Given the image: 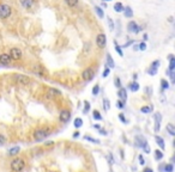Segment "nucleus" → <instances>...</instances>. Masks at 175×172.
<instances>
[{
    "mask_svg": "<svg viewBox=\"0 0 175 172\" xmlns=\"http://www.w3.org/2000/svg\"><path fill=\"white\" fill-rule=\"evenodd\" d=\"M33 135H34L35 141L41 142V141H43L44 139H47V138L51 135V130L48 128H39L34 131Z\"/></svg>",
    "mask_w": 175,
    "mask_h": 172,
    "instance_id": "nucleus-1",
    "label": "nucleus"
},
{
    "mask_svg": "<svg viewBox=\"0 0 175 172\" xmlns=\"http://www.w3.org/2000/svg\"><path fill=\"white\" fill-rule=\"evenodd\" d=\"M12 79H13V81H14L17 85H19V86H28L31 84L30 78L25 74H18V73H16V74L12 75Z\"/></svg>",
    "mask_w": 175,
    "mask_h": 172,
    "instance_id": "nucleus-2",
    "label": "nucleus"
},
{
    "mask_svg": "<svg viewBox=\"0 0 175 172\" xmlns=\"http://www.w3.org/2000/svg\"><path fill=\"white\" fill-rule=\"evenodd\" d=\"M95 74H96L95 68H94V67H88V68H85V69L82 72V79H83L84 81H91V80H94Z\"/></svg>",
    "mask_w": 175,
    "mask_h": 172,
    "instance_id": "nucleus-3",
    "label": "nucleus"
},
{
    "mask_svg": "<svg viewBox=\"0 0 175 172\" xmlns=\"http://www.w3.org/2000/svg\"><path fill=\"white\" fill-rule=\"evenodd\" d=\"M24 166H25V162H24V160L21 159V158H16V159H13V160L11 161L12 171L22 172V170L24 169Z\"/></svg>",
    "mask_w": 175,
    "mask_h": 172,
    "instance_id": "nucleus-4",
    "label": "nucleus"
},
{
    "mask_svg": "<svg viewBox=\"0 0 175 172\" xmlns=\"http://www.w3.org/2000/svg\"><path fill=\"white\" fill-rule=\"evenodd\" d=\"M11 13H12V9L10 5H7V4L0 5V18H1V19L9 18V17L11 16Z\"/></svg>",
    "mask_w": 175,
    "mask_h": 172,
    "instance_id": "nucleus-5",
    "label": "nucleus"
},
{
    "mask_svg": "<svg viewBox=\"0 0 175 172\" xmlns=\"http://www.w3.org/2000/svg\"><path fill=\"white\" fill-rule=\"evenodd\" d=\"M96 44L100 49H103L106 48V44H107V37H106V33L101 32L96 36Z\"/></svg>",
    "mask_w": 175,
    "mask_h": 172,
    "instance_id": "nucleus-6",
    "label": "nucleus"
},
{
    "mask_svg": "<svg viewBox=\"0 0 175 172\" xmlns=\"http://www.w3.org/2000/svg\"><path fill=\"white\" fill-rule=\"evenodd\" d=\"M59 119H60V122H63V123H67V122L71 119V111L67 110V109L60 110V112H59Z\"/></svg>",
    "mask_w": 175,
    "mask_h": 172,
    "instance_id": "nucleus-7",
    "label": "nucleus"
},
{
    "mask_svg": "<svg viewBox=\"0 0 175 172\" xmlns=\"http://www.w3.org/2000/svg\"><path fill=\"white\" fill-rule=\"evenodd\" d=\"M140 30H142V28L137 24V22L134 21H131L128 22V24H127V31L131 32V33H139L140 32Z\"/></svg>",
    "mask_w": 175,
    "mask_h": 172,
    "instance_id": "nucleus-8",
    "label": "nucleus"
},
{
    "mask_svg": "<svg viewBox=\"0 0 175 172\" xmlns=\"http://www.w3.org/2000/svg\"><path fill=\"white\" fill-rule=\"evenodd\" d=\"M9 55H10V57H11L12 60H16V61H17V60H21V59H22L23 54H22V50H21L19 48H11Z\"/></svg>",
    "mask_w": 175,
    "mask_h": 172,
    "instance_id": "nucleus-9",
    "label": "nucleus"
},
{
    "mask_svg": "<svg viewBox=\"0 0 175 172\" xmlns=\"http://www.w3.org/2000/svg\"><path fill=\"white\" fill-rule=\"evenodd\" d=\"M61 96V91H59V90H56V88H49L48 91H47V93H46V97L48 98V99H55V98H58V97Z\"/></svg>",
    "mask_w": 175,
    "mask_h": 172,
    "instance_id": "nucleus-10",
    "label": "nucleus"
},
{
    "mask_svg": "<svg viewBox=\"0 0 175 172\" xmlns=\"http://www.w3.org/2000/svg\"><path fill=\"white\" fill-rule=\"evenodd\" d=\"M12 59L10 57V55L6 53L4 54H0V64H2V66H9V64H11Z\"/></svg>",
    "mask_w": 175,
    "mask_h": 172,
    "instance_id": "nucleus-11",
    "label": "nucleus"
},
{
    "mask_svg": "<svg viewBox=\"0 0 175 172\" xmlns=\"http://www.w3.org/2000/svg\"><path fill=\"white\" fill-rule=\"evenodd\" d=\"M161 121H162V115H161V112H156V114H155V131H160Z\"/></svg>",
    "mask_w": 175,
    "mask_h": 172,
    "instance_id": "nucleus-12",
    "label": "nucleus"
},
{
    "mask_svg": "<svg viewBox=\"0 0 175 172\" xmlns=\"http://www.w3.org/2000/svg\"><path fill=\"white\" fill-rule=\"evenodd\" d=\"M118 97H119L120 100L126 103V100H127V90L124 88V87H120L119 91H118Z\"/></svg>",
    "mask_w": 175,
    "mask_h": 172,
    "instance_id": "nucleus-13",
    "label": "nucleus"
},
{
    "mask_svg": "<svg viewBox=\"0 0 175 172\" xmlns=\"http://www.w3.org/2000/svg\"><path fill=\"white\" fill-rule=\"evenodd\" d=\"M34 72L40 76H43V75H47V69L44 68L43 66H35L34 67Z\"/></svg>",
    "mask_w": 175,
    "mask_h": 172,
    "instance_id": "nucleus-14",
    "label": "nucleus"
},
{
    "mask_svg": "<svg viewBox=\"0 0 175 172\" xmlns=\"http://www.w3.org/2000/svg\"><path fill=\"white\" fill-rule=\"evenodd\" d=\"M19 2L22 5V7L26 9V10H30L35 4V0H19Z\"/></svg>",
    "mask_w": 175,
    "mask_h": 172,
    "instance_id": "nucleus-15",
    "label": "nucleus"
},
{
    "mask_svg": "<svg viewBox=\"0 0 175 172\" xmlns=\"http://www.w3.org/2000/svg\"><path fill=\"white\" fill-rule=\"evenodd\" d=\"M145 142H146V140L144 139L143 136H140V135H138V136L134 138V146L138 147V148H142L143 145H144Z\"/></svg>",
    "mask_w": 175,
    "mask_h": 172,
    "instance_id": "nucleus-16",
    "label": "nucleus"
},
{
    "mask_svg": "<svg viewBox=\"0 0 175 172\" xmlns=\"http://www.w3.org/2000/svg\"><path fill=\"white\" fill-rule=\"evenodd\" d=\"M168 60H169V67H168V71L169 72H174L175 71V57L173 54H169L168 55Z\"/></svg>",
    "mask_w": 175,
    "mask_h": 172,
    "instance_id": "nucleus-17",
    "label": "nucleus"
},
{
    "mask_svg": "<svg viewBox=\"0 0 175 172\" xmlns=\"http://www.w3.org/2000/svg\"><path fill=\"white\" fill-rule=\"evenodd\" d=\"M122 13H124V16H125L126 18H132V17H133V10H132L131 6H126V7H124Z\"/></svg>",
    "mask_w": 175,
    "mask_h": 172,
    "instance_id": "nucleus-18",
    "label": "nucleus"
},
{
    "mask_svg": "<svg viewBox=\"0 0 175 172\" xmlns=\"http://www.w3.org/2000/svg\"><path fill=\"white\" fill-rule=\"evenodd\" d=\"M155 141H156V143L158 145V147L161 148V150H165V145H164V140L161 138V136H158V135H156L155 136Z\"/></svg>",
    "mask_w": 175,
    "mask_h": 172,
    "instance_id": "nucleus-19",
    "label": "nucleus"
},
{
    "mask_svg": "<svg viewBox=\"0 0 175 172\" xmlns=\"http://www.w3.org/2000/svg\"><path fill=\"white\" fill-rule=\"evenodd\" d=\"M106 62H107V67L110 68V69H113V68L115 67V62H114V60H113V57H112V55H110V54H107Z\"/></svg>",
    "mask_w": 175,
    "mask_h": 172,
    "instance_id": "nucleus-20",
    "label": "nucleus"
},
{
    "mask_svg": "<svg viewBox=\"0 0 175 172\" xmlns=\"http://www.w3.org/2000/svg\"><path fill=\"white\" fill-rule=\"evenodd\" d=\"M165 130H167V133H168L170 136H174L175 135V126L173 123H168V124L165 126Z\"/></svg>",
    "mask_w": 175,
    "mask_h": 172,
    "instance_id": "nucleus-21",
    "label": "nucleus"
},
{
    "mask_svg": "<svg viewBox=\"0 0 175 172\" xmlns=\"http://www.w3.org/2000/svg\"><path fill=\"white\" fill-rule=\"evenodd\" d=\"M124 5H122V2H115L114 4V6H113V9H114V11L115 12H118V13H121L122 11H124Z\"/></svg>",
    "mask_w": 175,
    "mask_h": 172,
    "instance_id": "nucleus-22",
    "label": "nucleus"
},
{
    "mask_svg": "<svg viewBox=\"0 0 175 172\" xmlns=\"http://www.w3.org/2000/svg\"><path fill=\"white\" fill-rule=\"evenodd\" d=\"M153 105H144V107L140 108V112H143V114H150V112H153Z\"/></svg>",
    "mask_w": 175,
    "mask_h": 172,
    "instance_id": "nucleus-23",
    "label": "nucleus"
},
{
    "mask_svg": "<svg viewBox=\"0 0 175 172\" xmlns=\"http://www.w3.org/2000/svg\"><path fill=\"white\" fill-rule=\"evenodd\" d=\"M21 152V147L19 146H14L9 150V155H17L18 153Z\"/></svg>",
    "mask_w": 175,
    "mask_h": 172,
    "instance_id": "nucleus-24",
    "label": "nucleus"
},
{
    "mask_svg": "<svg viewBox=\"0 0 175 172\" xmlns=\"http://www.w3.org/2000/svg\"><path fill=\"white\" fill-rule=\"evenodd\" d=\"M128 88H130V91H132V92H137L139 90V84L137 81H133V83H131L128 85Z\"/></svg>",
    "mask_w": 175,
    "mask_h": 172,
    "instance_id": "nucleus-25",
    "label": "nucleus"
},
{
    "mask_svg": "<svg viewBox=\"0 0 175 172\" xmlns=\"http://www.w3.org/2000/svg\"><path fill=\"white\" fill-rule=\"evenodd\" d=\"M114 48H115V52L119 54V56H124V50H122V48H121V45H119L116 41H114Z\"/></svg>",
    "mask_w": 175,
    "mask_h": 172,
    "instance_id": "nucleus-26",
    "label": "nucleus"
},
{
    "mask_svg": "<svg viewBox=\"0 0 175 172\" xmlns=\"http://www.w3.org/2000/svg\"><path fill=\"white\" fill-rule=\"evenodd\" d=\"M95 12H96V14L99 16V18H104V11L102 10L100 6H95Z\"/></svg>",
    "mask_w": 175,
    "mask_h": 172,
    "instance_id": "nucleus-27",
    "label": "nucleus"
},
{
    "mask_svg": "<svg viewBox=\"0 0 175 172\" xmlns=\"http://www.w3.org/2000/svg\"><path fill=\"white\" fill-rule=\"evenodd\" d=\"M92 117H94V119H96V121H102V119H103V117H102V115L100 114L99 110H94V111H92Z\"/></svg>",
    "mask_w": 175,
    "mask_h": 172,
    "instance_id": "nucleus-28",
    "label": "nucleus"
},
{
    "mask_svg": "<svg viewBox=\"0 0 175 172\" xmlns=\"http://www.w3.org/2000/svg\"><path fill=\"white\" fill-rule=\"evenodd\" d=\"M73 126L76 127V128H80L82 126H83V119L79 117L75 118V121H73Z\"/></svg>",
    "mask_w": 175,
    "mask_h": 172,
    "instance_id": "nucleus-29",
    "label": "nucleus"
},
{
    "mask_svg": "<svg viewBox=\"0 0 175 172\" xmlns=\"http://www.w3.org/2000/svg\"><path fill=\"white\" fill-rule=\"evenodd\" d=\"M66 5L67 6H70V7H75L78 5V2H79V0H65Z\"/></svg>",
    "mask_w": 175,
    "mask_h": 172,
    "instance_id": "nucleus-30",
    "label": "nucleus"
},
{
    "mask_svg": "<svg viewBox=\"0 0 175 172\" xmlns=\"http://www.w3.org/2000/svg\"><path fill=\"white\" fill-rule=\"evenodd\" d=\"M157 72H158V68H155V67H151V66L146 69V73L150 75H156L157 74Z\"/></svg>",
    "mask_w": 175,
    "mask_h": 172,
    "instance_id": "nucleus-31",
    "label": "nucleus"
},
{
    "mask_svg": "<svg viewBox=\"0 0 175 172\" xmlns=\"http://www.w3.org/2000/svg\"><path fill=\"white\" fill-rule=\"evenodd\" d=\"M162 158H163V152L161 150H155V159H156V160H161Z\"/></svg>",
    "mask_w": 175,
    "mask_h": 172,
    "instance_id": "nucleus-32",
    "label": "nucleus"
},
{
    "mask_svg": "<svg viewBox=\"0 0 175 172\" xmlns=\"http://www.w3.org/2000/svg\"><path fill=\"white\" fill-rule=\"evenodd\" d=\"M103 109H104L106 111H108L110 109V102L108 98H104V99H103Z\"/></svg>",
    "mask_w": 175,
    "mask_h": 172,
    "instance_id": "nucleus-33",
    "label": "nucleus"
},
{
    "mask_svg": "<svg viewBox=\"0 0 175 172\" xmlns=\"http://www.w3.org/2000/svg\"><path fill=\"white\" fill-rule=\"evenodd\" d=\"M169 87H170V86H169V83H168L165 79H162V80H161V88H162V90H168Z\"/></svg>",
    "mask_w": 175,
    "mask_h": 172,
    "instance_id": "nucleus-34",
    "label": "nucleus"
},
{
    "mask_svg": "<svg viewBox=\"0 0 175 172\" xmlns=\"http://www.w3.org/2000/svg\"><path fill=\"white\" fill-rule=\"evenodd\" d=\"M173 171H174V166H173L172 164H167V165H164L163 172H173Z\"/></svg>",
    "mask_w": 175,
    "mask_h": 172,
    "instance_id": "nucleus-35",
    "label": "nucleus"
},
{
    "mask_svg": "<svg viewBox=\"0 0 175 172\" xmlns=\"http://www.w3.org/2000/svg\"><path fill=\"white\" fill-rule=\"evenodd\" d=\"M114 85H115L116 88L122 87V85H121V80H120V78H119V76H115V78H114Z\"/></svg>",
    "mask_w": 175,
    "mask_h": 172,
    "instance_id": "nucleus-36",
    "label": "nucleus"
},
{
    "mask_svg": "<svg viewBox=\"0 0 175 172\" xmlns=\"http://www.w3.org/2000/svg\"><path fill=\"white\" fill-rule=\"evenodd\" d=\"M107 22H108V25H109V30H110V31H114L115 25H114V22H113V19H112L110 17H108V18H107Z\"/></svg>",
    "mask_w": 175,
    "mask_h": 172,
    "instance_id": "nucleus-37",
    "label": "nucleus"
},
{
    "mask_svg": "<svg viewBox=\"0 0 175 172\" xmlns=\"http://www.w3.org/2000/svg\"><path fill=\"white\" fill-rule=\"evenodd\" d=\"M142 148H143V150H144V152L146 153V154H149V153H150V150H151V148H150V146H149V143H148V141H146V142H145V143L143 145Z\"/></svg>",
    "mask_w": 175,
    "mask_h": 172,
    "instance_id": "nucleus-38",
    "label": "nucleus"
},
{
    "mask_svg": "<svg viewBox=\"0 0 175 172\" xmlns=\"http://www.w3.org/2000/svg\"><path fill=\"white\" fill-rule=\"evenodd\" d=\"M100 90H101V88H100V85L97 84V85H95L94 87H92V91H91V92H92V95H94V96H97V95L100 93Z\"/></svg>",
    "mask_w": 175,
    "mask_h": 172,
    "instance_id": "nucleus-39",
    "label": "nucleus"
},
{
    "mask_svg": "<svg viewBox=\"0 0 175 172\" xmlns=\"http://www.w3.org/2000/svg\"><path fill=\"white\" fill-rule=\"evenodd\" d=\"M146 48H148V45H146V43L145 42H140L138 44V50L144 52V50H146Z\"/></svg>",
    "mask_w": 175,
    "mask_h": 172,
    "instance_id": "nucleus-40",
    "label": "nucleus"
},
{
    "mask_svg": "<svg viewBox=\"0 0 175 172\" xmlns=\"http://www.w3.org/2000/svg\"><path fill=\"white\" fill-rule=\"evenodd\" d=\"M84 139L87 140V141H90V142H92V143H100V140L94 139V138H91V136H88V135H85V136H84Z\"/></svg>",
    "mask_w": 175,
    "mask_h": 172,
    "instance_id": "nucleus-41",
    "label": "nucleus"
},
{
    "mask_svg": "<svg viewBox=\"0 0 175 172\" xmlns=\"http://www.w3.org/2000/svg\"><path fill=\"white\" fill-rule=\"evenodd\" d=\"M90 107H91V105H90V103H89L88 100H84V110H83V112H84V114H87L88 111L90 110Z\"/></svg>",
    "mask_w": 175,
    "mask_h": 172,
    "instance_id": "nucleus-42",
    "label": "nucleus"
},
{
    "mask_svg": "<svg viewBox=\"0 0 175 172\" xmlns=\"http://www.w3.org/2000/svg\"><path fill=\"white\" fill-rule=\"evenodd\" d=\"M116 108L122 110V109L125 108V102H122V100H120V99H119V100H116Z\"/></svg>",
    "mask_w": 175,
    "mask_h": 172,
    "instance_id": "nucleus-43",
    "label": "nucleus"
},
{
    "mask_svg": "<svg viewBox=\"0 0 175 172\" xmlns=\"http://www.w3.org/2000/svg\"><path fill=\"white\" fill-rule=\"evenodd\" d=\"M109 74H110V68L106 67V68H104V71H103V73H102V76H103V78H107Z\"/></svg>",
    "mask_w": 175,
    "mask_h": 172,
    "instance_id": "nucleus-44",
    "label": "nucleus"
},
{
    "mask_svg": "<svg viewBox=\"0 0 175 172\" xmlns=\"http://www.w3.org/2000/svg\"><path fill=\"white\" fill-rule=\"evenodd\" d=\"M160 64H161V61H160V60H155V61L151 62L150 66H151V67H155V68H158V67H160Z\"/></svg>",
    "mask_w": 175,
    "mask_h": 172,
    "instance_id": "nucleus-45",
    "label": "nucleus"
},
{
    "mask_svg": "<svg viewBox=\"0 0 175 172\" xmlns=\"http://www.w3.org/2000/svg\"><path fill=\"white\" fill-rule=\"evenodd\" d=\"M167 73L169 74V76H170V80H172V83L174 84V83H175V71H174V72H169V71H167Z\"/></svg>",
    "mask_w": 175,
    "mask_h": 172,
    "instance_id": "nucleus-46",
    "label": "nucleus"
},
{
    "mask_svg": "<svg viewBox=\"0 0 175 172\" xmlns=\"http://www.w3.org/2000/svg\"><path fill=\"white\" fill-rule=\"evenodd\" d=\"M133 43H134V41H133V40H130L128 42H126L124 45H121V48H122V49H124V48H128V47H130V45H132Z\"/></svg>",
    "mask_w": 175,
    "mask_h": 172,
    "instance_id": "nucleus-47",
    "label": "nucleus"
},
{
    "mask_svg": "<svg viewBox=\"0 0 175 172\" xmlns=\"http://www.w3.org/2000/svg\"><path fill=\"white\" fill-rule=\"evenodd\" d=\"M5 143H6V138L2 134H0V146H4Z\"/></svg>",
    "mask_w": 175,
    "mask_h": 172,
    "instance_id": "nucleus-48",
    "label": "nucleus"
},
{
    "mask_svg": "<svg viewBox=\"0 0 175 172\" xmlns=\"http://www.w3.org/2000/svg\"><path fill=\"white\" fill-rule=\"evenodd\" d=\"M119 119H120L122 123H127V119H126L124 114H119Z\"/></svg>",
    "mask_w": 175,
    "mask_h": 172,
    "instance_id": "nucleus-49",
    "label": "nucleus"
},
{
    "mask_svg": "<svg viewBox=\"0 0 175 172\" xmlns=\"http://www.w3.org/2000/svg\"><path fill=\"white\" fill-rule=\"evenodd\" d=\"M107 159L109 160V165H113V164H114V159H113V154H112V153H108Z\"/></svg>",
    "mask_w": 175,
    "mask_h": 172,
    "instance_id": "nucleus-50",
    "label": "nucleus"
},
{
    "mask_svg": "<svg viewBox=\"0 0 175 172\" xmlns=\"http://www.w3.org/2000/svg\"><path fill=\"white\" fill-rule=\"evenodd\" d=\"M138 159H139V164H140V165H144V164H145V160H144L143 155H138Z\"/></svg>",
    "mask_w": 175,
    "mask_h": 172,
    "instance_id": "nucleus-51",
    "label": "nucleus"
},
{
    "mask_svg": "<svg viewBox=\"0 0 175 172\" xmlns=\"http://www.w3.org/2000/svg\"><path fill=\"white\" fill-rule=\"evenodd\" d=\"M79 135H80V133H79V131H75V133H73V135H72V138H73V139H77V138H79Z\"/></svg>",
    "mask_w": 175,
    "mask_h": 172,
    "instance_id": "nucleus-52",
    "label": "nucleus"
},
{
    "mask_svg": "<svg viewBox=\"0 0 175 172\" xmlns=\"http://www.w3.org/2000/svg\"><path fill=\"white\" fill-rule=\"evenodd\" d=\"M148 38H149V35H148V33H144V36H143V42L148 41Z\"/></svg>",
    "mask_w": 175,
    "mask_h": 172,
    "instance_id": "nucleus-53",
    "label": "nucleus"
},
{
    "mask_svg": "<svg viewBox=\"0 0 175 172\" xmlns=\"http://www.w3.org/2000/svg\"><path fill=\"white\" fill-rule=\"evenodd\" d=\"M100 130V133H101V134H102V135H107V131H106V130H104V129H99Z\"/></svg>",
    "mask_w": 175,
    "mask_h": 172,
    "instance_id": "nucleus-54",
    "label": "nucleus"
},
{
    "mask_svg": "<svg viewBox=\"0 0 175 172\" xmlns=\"http://www.w3.org/2000/svg\"><path fill=\"white\" fill-rule=\"evenodd\" d=\"M143 172H153V169H150V167H146V169H144L143 170Z\"/></svg>",
    "mask_w": 175,
    "mask_h": 172,
    "instance_id": "nucleus-55",
    "label": "nucleus"
},
{
    "mask_svg": "<svg viewBox=\"0 0 175 172\" xmlns=\"http://www.w3.org/2000/svg\"><path fill=\"white\" fill-rule=\"evenodd\" d=\"M133 50H134V52L138 50V44H134V43H133Z\"/></svg>",
    "mask_w": 175,
    "mask_h": 172,
    "instance_id": "nucleus-56",
    "label": "nucleus"
},
{
    "mask_svg": "<svg viewBox=\"0 0 175 172\" xmlns=\"http://www.w3.org/2000/svg\"><path fill=\"white\" fill-rule=\"evenodd\" d=\"M53 143H54V142H52V141L49 142V141H48V142H46V146H53Z\"/></svg>",
    "mask_w": 175,
    "mask_h": 172,
    "instance_id": "nucleus-57",
    "label": "nucleus"
},
{
    "mask_svg": "<svg viewBox=\"0 0 175 172\" xmlns=\"http://www.w3.org/2000/svg\"><path fill=\"white\" fill-rule=\"evenodd\" d=\"M94 128H95V129H101V126H100V124H94Z\"/></svg>",
    "mask_w": 175,
    "mask_h": 172,
    "instance_id": "nucleus-58",
    "label": "nucleus"
},
{
    "mask_svg": "<svg viewBox=\"0 0 175 172\" xmlns=\"http://www.w3.org/2000/svg\"><path fill=\"white\" fill-rule=\"evenodd\" d=\"M137 78H138V74H136V73H134V74H133V79H134V81L137 80Z\"/></svg>",
    "mask_w": 175,
    "mask_h": 172,
    "instance_id": "nucleus-59",
    "label": "nucleus"
},
{
    "mask_svg": "<svg viewBox=\"0 0 175 172\" xmlns=\"http://www.w3.org/2000/svg\"><path fill=\"white\" fill-rule=\"evenodd\" d=\"M168 21L170 22V23H173V17H169V19H168Z\"/></svg>",
    "mask_w": 175,
    "mask_h": 172,
    "instance_id": "nucleus-60",
    "label": "nucleus"
},
{
    "mask_svg": "<svg viewBox=\"0 0 175 172\" xmlns=\"http://www.w3.org/2000/svg\"><path fill=\"white\" fill-rule=\"evenodd\" d=\"M103 2H106V1H112V0H102Z\"/></svg>",
    "mask_w": 175,
    "mask_h": 172,
    "instance_id": "nucleus-61",
    "label": "nucleus"
},
{
    "mask_svg": "<svg viewBox=\"0 0 175 172\" xmlns=\"http://www.w3.org/2000/svg\"><path fill=\"white\" fill-rule=\"evenodd\" d=\"M109 172H113V170H109Z\"/></svg>",
    "mask_w": 175,
    "mask_h": 172,
    "instance_id": "nucleus-62",
    "label": "nucleus"
}]
</instances>
